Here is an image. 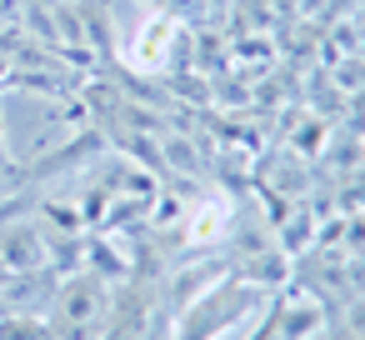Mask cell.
<instances>
[{
    "mask_svg": "<svg viewBox=\"0 0 365 340\" xmlns=\"http://www.w3.org/2000/svg\"><path fill=\"white\" fill-rule=\"evenodd\" d=\"M110 285L86 270V275H71L51 290V305H46V320L56 330V340H96L110 320Z\"/></svg>",
    "mask_w": 365,
    "mask_h": 340,
    "instance_id": "1",
    "label": "cell"
},
{
    "mask_svg": "<svg viewBox=\"0 0 365 340\" xmlns=\"http://www.w3.org/2000/svg\"><path fill=\"white\" fill-rule=\"evenodd\" d=\"M180 46V21L160 6H140V21L120 31V61L135 76H165Z\"/></svg>",
    "mask_w": 365,
    "mask_h": 340,
    "instance_id": "2",
    "label": "cell"
},
{
    "mask_svg": "<svg viewBox=\"0 0 365 340\" xmlns=\"http://www.w3.org/2000/svg\"><path fill=\"white\" fill-rule=\"evenodd\" d=\"M235 230V200L225 190H205L185 205V220H180V245L190 250H215L220 240H230Z\"/></svg>",
    "mask_w": 365,
    "mask_h": 340,
    "instance_id": "3",
    "label": "cell"
},
{
    "mask_svg": "<svg viewBox=\"0 0 365 340\" xmlns=\"http://www.w3.org/2000/svg\"><path fill=\"white\" fill-rule=\"evenodd\" d=\"M51 260V240H46V230L41 225H6L0 230V265H6V275H16V270H41Z\"/></svg>",
    "mask_w": 365,
    "mask_h": 340,
    "instance_id": "4",
    "label": "cell"
},
{
    "mask_svg": "<svg viewBox=\"0 0 365 340\" xmlns=\"http://www.w3.org/2000/svg\"><path fill=\"white\" fill-rule=\"evenodd\" d=\"M0 340H56V330L41 310H21V315H0Z\"/></svg>",
    "mask_w": 365,
    "mask_h": 340,
    "instance_id": "5",
    "label": "cell"
},
{
    "mask_svg": "<svg viewBox=\"0 0 365 340\" xmlns=\"http://www.w3.org/2000/svg\"><path fill=\"white\" fill-rule=\"evenodd\" d=\"M0 165H11V155H6V120H0Z\"/></svg>",
    "mask_w": 365,
    "mask_h": 340,
    "instance_id": "6",
    "label": "cell"
}]
</instances>
